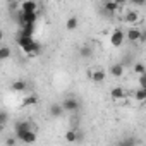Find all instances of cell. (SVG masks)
Here are the masks:
<instances>
[{
	"instance_id": "obj_11",
	"label": "cell",
	"mask_w": 146,
	"mask_h": 146,
	"mask_svg": "<svg viewBox=\"0 0 146 146\" xmlns=\"http://www.w3.org/2000/svg\"><path fill=\"white\" fill-rule=\"evenodd\" d=\"M110 96H112V100H124L125 98V91L120 88V86H115V88H112L110 90Z\"/></svg>"
},
{
	"instance_id": "obj_7",
	"label": "cell",
	"mask_w": 146,
	"mask_h": 146,
	"mask_svg": "<svg viewBox=\"0 0 146 146\" xmlns=\"http://www.w3.org/2000/svg\"><path fill=\"white\" fill-rule=\"evenodd\" d=\"M14 131H16V136L19 137V136L24 134L26 131H31V122H26V120H19V122H16Z\"/></svg>"
},
{
	"instance_id": "obj_9",
	"label": "cell",
	"mask_w": 146,
	"mask_h": 146,
	"mask_svg": "<svg viewBox=\"0 0 146 146\" xmlns=\"http://www.w3.org/2000/svg\"><path fill=\"white\" fill-rule=\"evenodd\" d=\"M40 50H41V46H40V43H36V41H33L28 48H24L23 52L26 53V55H29V57H36L38 53H40Z\"/></svg>"
},
{
	"instance_id": "obj_27",
	"label": "cell",
	"mask_w": 146,
	"mask_h": 146,
	"mask_svg": "<svg viewBox=\"0 0 146 146\" xmlns=\"http://www.w3.org/2000/svg\"><path fill=\"white\" fill-rule=\"evenodd\" d=\"M137 83H139V88H143V90H146V76H139V79H137Z\"/></svg>"
},
{
	"instance_id": "obj_23",
	"label": "cell",
	"mask_w": 146,
	"mask_h": 146,
	"mask_svg": "<svg viewBox=\"0 0 146 146\" xmlns=\"http://www.w3.org/2000/svg\"><path fill=\"white\" fill-rule=\"evenodd\" d=\"M11 48L9 46H0V60H7L11 57Z\"/></svg>"
},
{
	"instance_id": "obj_13",
	"label": "cell",
	"mask_w": 146,
	"mask_h": 146,
	"mask_svg": "<svg viewBox=\"0 0 146 146\" xmlns=\"http://www.w3.org/2000/svg\"><path fill=\"white\" fill-rule=\"evenodd\" d=\"M64 137H65L67 143H76V141L79 139V134H78V131H74V129H69V131L64 134Z\"/></svg>"
},
{
	"instance_id": "obj_12",
	"label": "cell",
	"mask_w": 146,
	"mask_h": 146,
	"mask_svg": "<svg viewBox=\"0 0 146 146\" xmlns=\"http://www.w3.org/2000/svg\"><path fill=\"white\" fill-rule=\"evenodd\" d=\"M110 74L113 78H122V74H124V65L122 64H113L110 67Z\"/></svg>"
},
{
	"instance_id": "obj_10",
	"label": "cell",
	"mask_w": 146,
	"mask_h": 146,
	"mask_svg": "<svg viewBox=\"0 0 146 146\" xmlns=\"http://www.w3.org/2000/svg\"><path fill=\"white\" fill-rule=\"evenodd\" d=\"M103 9H105L108 14H115L117 11H120V2H119V0H113V2H105Z\"/></svg>"
},
{
	"instance_id": "obj_22",
	"label": "cell",
	"mask_w": 146,
	"mask_h": 146,
	"mask_svg": "<svg viewBox=\"0 0 146 146\" xmlns=\"http://www.w3.org/2000/svg\"><path fill=\"white\" fill-rule=\"evenodd\" d=\"M136 144H137V141L134 137H125V139H120L117 143V146H136Z\"/></svg>"
},
{
	"instance_id": "obj_4",
	"label": "cell",
	"mask_w": 146,
	"mask_h": 146,
	"mask_svg": "<svg viewBox=\"0 0 146 146\" xmlns=\"http://www.w3.org/2000/svg\"><path fill=\"white\" fill-rule=\"evenodd\" d=\"M90 78H91V81H93L95 84H102V83H105L107 74H105L103 69H95L93 72H90Z\"/></svg>"
},
{
	"instance_id": "obj_30",
	"label": "cell",
	"mask_w": 146,
	"mask_h": 146,
	"mask_svg": "<svg viewBox=\"0 0 146 146\" xmlns=\"http://www.w3.org/2000/svg\"><path fill=\"white\" fill-rule=\"evenodd\" d=\"M2 40H4V31L0 29V41H2Z\"/></svg>"
},
{
	"instance_id": "obj_29",
	"label": "cell",
	"mask_w": 146,
	"mask_h": 146,
	"mask_svg": "<svg viewBox=\"0 0 146 146\" xmlns=\"http://www.w3.org/2000/svg\"><path fill=\"white\" fill-rule=\"evenodd\" d=\"M5 144H7V146H16V137H7Z\"/></svg>"
},
{
	"instance_id": "obj_6",
	"label": "cell",
	"mask_w": 146,
	"mask_h": 146,
	"mask_svg": "<svg viewBox=\"0 0 146 146\" xmlns=\"http://www.w3.org/2000/svg\"><path fill=\"white\" fill-rule=\"evenodd\" d=\"M19 12H38V4L35 0H26L19 4Z\"/></svg>"
},
{
	"instance_id": "obj_25",
	"label": "cell",
	"mask_w": 146,
	"mask_h": 146,
	"mask_svg": "<svg viewBox=\"0 0 146 146\" xmlns=\"http://www.w3.org/2000/svg\"><path fill=\"white\" fill-rule=\"evenodd\" d=\"M132 70L136 72V74H139V76H144V64H141V62H137L134 67H132Z\"/></svg>"
},
{
	"instance_id": "obj_21",
	"label": "cell",
	"mask_w": 146,
	"mask_h": 146,
	"mask_svg": "<svg viewBox=\"0 0 146 146\" xmlns=\"http://www.w3.org/2000/svg\"><path fill=\"white\" fill-rule=\"evenodd\" d=\"M79 55H81L83 58H88V57H91V55H93V48H91V46H88V45H84V46H81V48H79Z\"/></svg>"
},
{
	"instance_id": "obj_20",
	"label": "cell",
	"mask_w": 146,
	"mask_h": 146,
	"mask_svg": "<svg viewBox=\"0 0 146 146\" xmlns=\"http://www.w3.org/2000/svg\"><path fill=\"white\" fill-rule=\"evenodd\" d=\"M26 86H28V84H26V81H23V79H17V81L12 83V90H14V91H19V93H23V91L26 90Z\"/></svg>"
},
{
	"instance_id": "obj_8",
	"label": "cell",
	"mask_w": 146,
	"mask_h": 146,
	"mask_svg": "<svg viewBox=\"0 0 146 146\" xmlns=\"http://www.w3.org/2000/svg\"><path fill=\"white\" fill-rule=\"evenodd\" d=\"M36 137H38V136H36V132H35L33 129H31V131H26L24 134L19 136V139H21L23 143H26V144H33V143H36Z\"/></svg>"
},
{
	"instance_id": "obj_2",
	"label": "cell",
	"mask_w": 146,
	"mask_h": 146,
	"mask_svg": "<svg viewBox=\"0 0 146 146\" xmlns=\"http://www.w3.org/2000/svg\"><path fill=\"white\" fill-rule=\"evenodd\" d=\"M60 107H62V110H64V112H76V110H79L81 103H79L76 98L67 96V98H65V100L60 103Z\"/></svg>"
},
{
	"instance_id": "obj_18",
	"label": "cell",
	"mask_w": 146,
	"mask_h": 146,
	"mask_svg": "<svg viewBox=\"0 0 146 146\" xmlns=\"http://www.w3.org/2000/svg\"><path fill=\"white\" fill-rule=\"evenodd\" d=\"M78 24H79L78 17H76V16H72V17H69V19H67V23H65V28H67V31H74V29L78 28Z\"/></svg>"
},
{
	"instance_id": "obj_5",
	"label": "cell",
	"mask_w": 146,
	"mask_h": 146,
	"mask_svg": "<svg viewBox=\"0 0 146 146\" xmlns=\"http://www.w3.org/2000/svg\"><path fill=\"white\" fill-rule=\"evenodd\" d=\"M124 36H127L129 41H143L144 40V33H141L137 28H131Z\"/></svg>"
},
{
	"instance_id": "obj_24",
	"label": "cell",
	"mask_w": 146,
	"mask_h": 146,
	"mask_svg": "<svg viewBox=\"0 0 146 146\" xmlns=\"http://www.w3.org/2000/svg\"><path fill=\"white\" fill-rule=\"evenodd\" d=\"M134 100H137V102H144V100H146V90H143V88L136 90V93H134Z\"/></svg>"
},
{
	"instance_id": "obj_28",
	"label": "cell",
	"mask_w": 146,
	"mask_h": 146,
	"mask_svg": "<svg viewBox=\"0 0 146 146\" xmlns=\"http://www.w3.org/2000/svg\"><path fill=\"white\" fill-rule=\"evenodd\" d=\"M7 7H9L11 11H17V12H19V4H17V2H11Z\"/></svg>"
},
{
	"instance_id": "obj_3",
	"label": "cell",
	"mask_w": 146,
	"mask_h": 146,
	"mask_svg": "<svg viewBox=\"0 0 146 146\" xmlns=\"http://www.w3.org/2000/svg\"><path fill=\"white\" fill-rule=\"evenodd\" d=\"M124 40H125L124 31H122L120 28H117V29H113V33H112V36H110V45H112V46H120V45L124 43Z\"/></svg>"
},
{
	"instance_id": "obj_1",
	"label": "cell",
	"mask_w": 146,
	"mask_h": 146,
	"mask_svg": "<svg viewBox=\"0 0 146 146\" xmlns=\"http://www.w3.org/2000/svg\"><path fill=\"white\" fill-rule=\"evenodd\" d=\"M38 19V12H17V23L21 26L24 24H35Z\"/></svg>"
},
{
	"instance_id": "obj_31",
	"label": "cell",
	"mask_w": 146,
	"mask_h": 146,
	"mask_svg": "<svg viewBox=\"0 0 146 146\" xmlns=\"http://www.w3.org/2000/svg\"><path fill=\"white\" fill-rule=\"evenodd\" d=\"M2 131H4V125H0V132H2Z\"/></svg>"
},
{
	"instance_id": "obj_16",
	"label": "cell",
	"mask_w": 146,
	"mask_h": 146,
	"mask_svg": "<svg viewBox=\"0 0 146 146\" xmlns=\"http://www.w3.org/2000/svg\"><path fill=\"white\" fill-rule=\"evenodd\" d=\"M38 103V96L36 95H28V96H24V100H23V107L26 108V107H33V105H36Z\"/></svg>"
},
{
	"instance_id": "obj_26",
	"label": "cell",
	"mask_w": 146,
	"mask_h": 146,
	"mask_svg": "<svg viewBox=\"0 0 146 146\" xmlns=\"http://www.w3.org/2000/svg\"><path fill=\"white\" fill-rule=\"evenodd\" d=\"M7 120H9V113L4 112V110H0V125H5Z\"/></svg>"
},
{
	"instance_id": "obj_17",
	"label": "cell",
	"mask_w": 146,
	"mask_h": 146,
	"mask_svg": "<svg viewBox=\"0 0 146 146\" xmlns=\"http://www.w3.org/2000/svg\"><path fill=\"white\" fill-rule=\"evenodd\" d=\"M50 115L52 117H60L62 113H64V110H62V107H60V103H53V105H50Z\"/></svg>"
},
{
	"instance_id": "obj_15",
	"label": "cell",
	"mask_w": 146,
	"mask_h": 146,
	"mask_svg": "<svg viewBox=\"0 0 146 146\" xmlns=\"http://www.w3.org/2000/svg\"><path fill=\"white\" fill-rule=\"evenodd\" d=\"M33 41H35V40L29 38V36H21V35H19V38H17V45H19V48H23V50L28 48Z\"/></svg>"
},
{
	"instance_id": "obj_19",
	"label": "cell",
	"mask_w": 146,
	"mask_h": 146,
	"mask_svg": "<svg viewBox=\"0 0 146 146\" xmlns=\"http://www.w3.org/2000/svg\"><path fill=\"white\" fill-rule=\"evenodd\" d=\"M125 23H129V24H136L137 21H139V14L137 12H134V11H131V12H127L125 14Z\"/></svg>"
},
{
	"instance_id": "obj_14",
	"label": "cell",
	"mask_w": 146,
	"mask_h": 146,
	"mask_svg": "<svg viewBox=\"0 0 146 146\" xmlns=\"http://www.w3.org/2000/svg\"><path fill=\"white\" fill-rule=\"evenodd\" d=\"M35 24H24V26H21V36H29V38H33V33H35Z\"/></svg>"
}]
</instances>
